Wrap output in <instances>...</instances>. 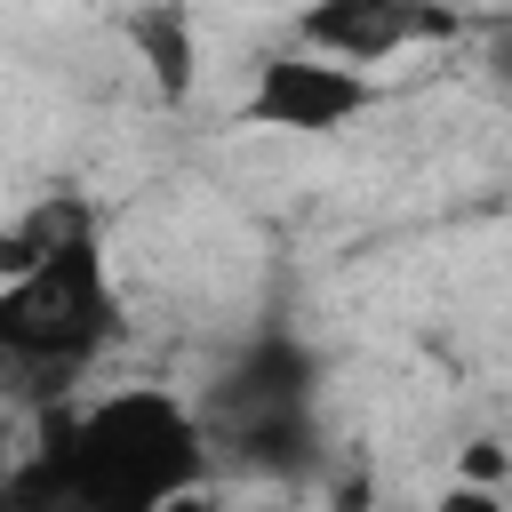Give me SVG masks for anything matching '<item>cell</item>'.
<instances>
[{
  "label": "cell",
  "mask_w": 512,
  "mask_h": 512,
  "mask_svg": "<svg viewBox=\"0 0 512 512\" xmlns=\"http://www.w3.org/2000/svg\"><path fill=\"white\" fill-rule=\"evenodd\" d=\"M32 456L0 472L8 496H48V504H96V512H160L192 496L208 472V424L160 384L104 392L88 408L48 400L24 416Z\"/></svg>",
  "instance_id": "cell-1"
},
{
  "label": "cell",
  "mask_w": 512,
  "mask_h": 512,
  "mask_svg": "<svg viewBox=\"0 0 512 512\" xmlns=\"http://www.w3.org/2000/svg\"><path fill=\"white\" fill-rule=\"evenodd\" d=\"M128 328L104 240L80 232L64 248H48L40 264H24L16 280H0V400L16 416L72 400V384L96 368V352H112Z\"/></svg>",
  "instance_id": "cell-2"
},
{
  "label": "cell",
  "mask_w": 512,
  "mask_h": 512,
  "mask_svg": "<svg viewBox=\"0 0 512 512\" xmlns=\"http://www.w3.org/2000/svg\"><path fill=\"white\" fill-rule=\"evenodd\" d=\"M376 104H384V88L352 56H328V48H304L296 40V48H280V56L256 64L240 112L256 128H280V136H336V128H352Z\"/></svg>",
  "instance_id": "cell-3"
},
{
  "label": "cell",
  "mask_w": 512,
  "mask_h": 512,
  "mask_svg": "<svg viewBox=\"0 0 512 512\" xmlns=\"http://www.w3.org/2000/svg\"><path fill=\"white\" fill-rule=\"evenodd\" d=\"M464 32L456 0H312L296 8V40L352 56V64H384L400 48H448Z\"/></svg>",
  "instance_id": "cell-4"
},
{
  "label": "cell",
  "mask_w": 512,
  "mask_h": 512,
  "mask_svg": "<svg viewBox=\"0 0 512 512\" xmlns=\"http://www.w3.org/2000/svg\"><path fill=\"white\" fill-rule=\"evenodd\" d=\"M120 40L136 48V64H144L160 104H192V80H200V16H192V0H128L120 8Z\"/></svg>",
  "instance_id": "cell-5"
},
{
  "label": "cell",
  "mask_w": 512,
  "mask_h": 512,
  "mask_svg": "<svg viewBox=\"0 0 512 512\" xmlns=\"http://www.w3.org/2000/svg\"><path fill=\"white\" fill-rule=\"evenodd\" d=\"M312 384H320L312 352L272 328V336H256V344L216 376V392L200 400V416H224V408H288V400H312Z\"/></svg>",
  "instance_id": "cell-6"
},
{
  "label": "cell",
  "mask_w": 512,
  "mask_h": 512,
  "mask_svg": "<svg viewBox=\"0 0 512 512\" xmlns=\"http://www.w3.org/2000/svg\"><path fill=\"white\" fill-rule=\"evenodd\" d=\"M80 232H96V208H88L80 192H48V200H32L16 224H0V280H16L24 264H40L48 248H64V240H80Z\"/></svg>",
  "instance_id": "cell-7"
},
{
  "label": "cell",
  "mask_w": 512,
  "mask_h": 512,
  "mask_svg": "<svg viewBox=\"0 0 512 512\" xmlns=\"http://www.w3.org/2000/svg\"><path fill=\"white\" fill-rule=\"evenodd\" d=\"M488 80L512 96V8H504V24H496V40H488Z\"/></svg>",
  "instance_id": "cell-8"
},
{
  "label": "cell",
  "mask_w": 512,
  "mask_h": 512,
  "mask_svg": "<svg viewBox=\"0 0 512 512\" xmlns=\"http://www.w3.org/2000/svg\"><path fill=\"white\" fill-rule=\"evenodd\" d=\"M8 432H16V408L0 400V472H8Z\"/></svg>",
  "instance_id": "cell-9"
}]
</instances>
